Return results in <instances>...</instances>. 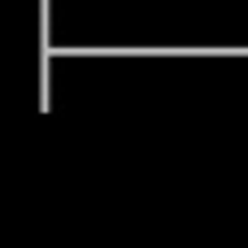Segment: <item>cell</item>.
<instances>
[]
</instances>
